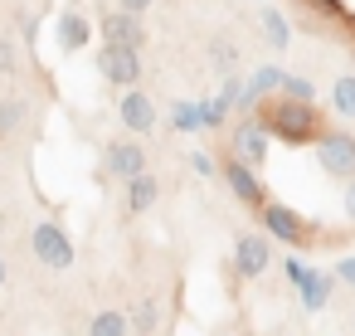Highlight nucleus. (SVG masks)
<instances>
[{"label": "nucleus", "mask_w": 355, "mask_h": 336, "mask_svg": "<svg viewBox=\"0 0 355 336\" xmlns=\"http://www.w3.org/2000/svg\"><path fill=\"white\" fill-rule=\"evenodd\" d=\"M282 93H287V98H302V103H316L311 78H297V74H287V78H282Z\"/></svg>", "instance_id": "obj_22"}, {"label": "nucleus", "mask_w": 355, "mask_h": 336, "mask_svg": "<svg viewBox=\"0 0 355 336\" xmlns=\"http://www.w3.org/2000/svg\"><path fill=\"white\" fill-rule=\"evenodd\" d=\"M258 219H263V234L277 239L282 249H306L311 234H316V229L302 219V210H292V205H282V200H268V205L258 210Z\"/></svg>", "instance_id": "obj_2"}, {"label": "nucleus", "mask_w": 355, "mask_h": 336, "mask_svg": "<svg viewBox=\"0 0 355 336\" xmlns=\"http://www.w3.org/2000/svg\"><path fill=\"white\" fill-rule=\"evenodd\" d=\"M98 35L103 44H127V49H146V25L132 10H103L98 15Z\"/></svg>", "instance_id": "obj_6"}, {"label": "nucleus", "mask_w": 355, "mask_h": 336, "mask_svg": "<svg viewBox=\"0 0 355 336\" xmlns=\"http://www.w3.org/2000/svg\"><path fill=\"white\" fill-rule=\"evenodd\" d=\"M146 171V146L141 142H112L107 146V156H103V176H112V180H132V176H141Z\"/></svg>", "instance_id": "obj_12"}, {"label": "nucleus", "mask_w": 355, "mask_h": 336, "mask_svg": "<svg viewBox=\"0 0 355 336\" xmlns=\"http://www.w3.org/2000/svg\"><path fill=\"white\" fill-rule=\"evenodd\" d=\"M156 331H161V302L146 297V302L132 312V336H156Z\"/></svg>", "instance_id": "obj_18"}, {"label": "nucleus", "mask_w": 355, "mask_h": 336, "mask_svg": "<svg viewBox=\"0 0 355 336\" xmlns=\"http://www.w3.org/2000/svg\"><path fill=\"white\" fill-rule=\"evenodd\" d=\"M350 331H355V317H350Z\"/></svg>", "instance_id": "obj_29"}, {"label": "nucleus", "mask_w": 355, "mask_h": 336, "mask_svg": "<svg viewBox=\"0 0 355 336\" xmlns=\"http://www.w3.org/2000/svg\"><path fill=\"white\" fill-rule=\"evenodd\" d=\"M268 142H272V137L263 132V122H258V117H243V122L229 132V146H234L229 156H239V161H248V166H263V161H268Z\"/></svg>", "instance_id": "obj_8"}, {"label": "nucleus", "mask_w": 355, "mask_h": 336, "mask_svg": "<svg viewBox=\"0 0 355 336\" xmlns=\"http://www.w3.org/2000/svg\"><path fill=\"white\" fill-rule=\"evenodd\" d=\"M258 25H263V40L282 54V49H287V40H292V25L282 20V10H263V15H258Z\"/></svg>", "instance_id": "obj_17"}, {"label": "nucleus", "mask_w": 355, "mask_h": 336, "mask_svg": "<svg viewBox=\"0 0 355 336\" xmlns=\"http://www.w3.org/2000/svg\"><path fill=\"white\" fill-rule=\"evenodd\" d=\"M0 287H6V258H0Z\"/></svg>", "instance_id": "obj_28"}, {"label": "nucleus", "mask_w": 355, "mask_h": 336, "mask_svg": "<svg viewBox=\"0 0 355 336\" xmlns=\"http://www.w3.org/2000/svg\"><path fill=\"white\" fill-rule=\"evenodd\" d=\"M340 205H345V219L355 224V176L345 180V195H340Z\"/></svg>", "instance_id": "obj_25"}, {"label": "nucleus", "mask_w": 355, "mask_h": 336, "mask_svg": "<svg viewBox=\"0 0 355 336\" xmlns=\"http://www.w3.org/2000/svg\"><path fill=\"white\" fill-rule=\"evenodd\" d=\"M117 117H122V127H127V132H137V137L156 132V103H151V93L127 88V93L117 98Z\"/></svg>", "instance_id": "obj_11"}, {"label": "nucleus", "mask_w": 355, "mask_h": 336, "mask_svg": "<svg viewBox=\"0 0 355 336\" xmlns=\"http://www.w3.org/2000/svg\"><path fill=\"white\" fill-rule=\"evenodd\" d=\"M171 122H175V132H200V127H205V112H200L195 103H175V108H171Z\"/></svg>", "instance_id": "obj_20"}, {"label": "nucleus", "mask_w": 355, "mask_h": 336, "mask_svg": "<svg viewBox=\"0 0 355 336\" xmlns=\"http://www.w3.org/2000/svg\"><path fill=\"white\" fill-rule=\"evenodd\" d=\"M156 195H161V185H156L151 171L132 176V180H127V215H146V210L156 205Z\"/></svg>", "instance_id": "obj_14"}, {"label": "nucleus", "mask_w": 355, "mask_h": 336, "mask_svg": "<svg viewBox=\"0 0 355 336\" xmlns=\"http://www.w3.org/2000/svg\"><path fill=\"white\" fill-rule=\"evenodd\" d=\"M98 74L117 88H137L141 78V49H127V44H103L98 54Z\"/></svg>", "instance_id": "obj_5"}, {"label": "nucleus", "mask_w": 355, "mask_h": 336, "mask_svg": "<svg viewBox=\"0 0 355 336\" xmlns=\"http://www.w3.org/2000/svg\"><path fill=\"white\" fill-rule=\"evenodd\" d=\"M316 166H321L326 176H336V180H350V176H355V137L326 127L321 142H316Z\"/></svg>", "instance_id": "obj_4"}, {"label": "nucleus", "mask_w": 355, "mask_h": 336, "mask_svg": "<svg viewBox=\"0 0 355 336\" xmlns=\"http://www.w3.org/2000/svg\"><path fill=\"white\" fill-rule=\"evenodd\" d=\"M331 108L340 117H355V74H345V78L331 83Z\"/></svg>", "instance_id": "obj_19"}, {"label": "nucleus", "mask_w": 355, "mask_h": 336, "mask_svg": "<svg viewBox=\"0 0 355 336\" xmlns=\"http://www.w3.org/2000/svg\"><path fill=\"white\" fill-rule=\"evenodd\" d=\"M190 171H195V176H219V171H214V161H209L205 151H195V156H190Z\"/></svg>", "instance_id": "obj_23"}, {"label": "nucleus", "mask_w": 355, "mask_h": 336, "mask_svg": "<svg viewBox=\"0 0 355 336\" xmlns=\"http://www.w3.org/2000/svg\"><path fill=\"white\" fill-rule=\"evenodd\" d=\"M10 69H15V44L0 40V74H10Z\"/></svg>", "instance_id": "obj_27"}, {"label": "nucleus", "mask_w": 355, "mask_h": 336, "mask_svg": "<svg viewBox=\"0 0 355 336\" xmlns=\"http://www.w3.org/2000/svg\"><path fill=\"white\" fill-rule=\"evenodd\" d=\"M287 278L302 287V307L306 312H321L326 302H331V287H336V273H311V268H302L297 258H287Z\"/></svg>", "instance_id": "obj_10"}, {"label": "nucleus", "mask_w": 355, "mask_h": 336, "mask_svg": "<svg viewBox=\"0 0 355 336\" xmlns=\"http://www.w3.org/2000/svg\"><path fill=\"white\" fill-rule=\"evenodd\" d=\"M209 64H214V74L234 78V69H239V44H234L229 35H214V40H209Z\"/></svg>", "instance_id": "obj_15"}, {"label": "nucleus", "mask_w": 355, "mask_h": 336, "mask_svg": "<svg viewBox=\"0 0 355 336\" xmlns=\"http://www.w3.org/2000/svg\"><path fill=\"white\" fill-rule=\"evenodd\" d=\"M54 40H59V49H64V54L88 49V40H93L88 15H83V10H64V15H59V25H54Z\"/></svg>", "instance_id": "obj_13"}, {"label": "nucleus", "mask_w": 355, "mask_h": 336, "mask_svg": "<svg viewBox=\"0 0 355 336\" xmlns=\"http://www.w3.org/2000/svg\"><path fill=\"white\" fill-rule=\"evenodd\" d=\"M253 117L263 122V132H268L272 142H287V146H316L321 132H326L321 108H316V103H302V98H287V93L263 98Z\"/></svg>", "instance_id": "obj_1"}, {"label": "nucleus", "mask_w": 355, "mask_h": 336, "mask_svg": "<svg viewBox=\"0 0 355 336\" xmlns=\"http://www.w3.org/2000/svg\"><path fill=\"white\" fill-rule=\"evenodd\" d=\"M272 263V239L268 234H243L234 244V273L239 278H263Z\"/></svg>", "instance_id": "obj_9"}, {"label": "nucleus", "mask_w": 355, "mask_h": 336, "mask_svg": "<svg viewBox=\"0 0 355 336\" xmlns=\"http://www.w3.org/2000/svg\"><path fill=\"white\" fill-rule=\"evenodd\" d=\"M88 336H132V317H127V312L103 307V312L88 321Z\"/></svg>", "instance_id": "obj_16"}, {"label": "nucleus", "mask_w": 355, "mask_h": 336, "mask_svg": "<svg viewBox=\"0 0 355 336\" xmlns=\"http://www.w3.org/2000/svg\"><path fill=\"white\" fill-rule=\"evenodd\" d=\"M224 180H229V190H234L253 215L268 205V190H263V180H258V166H248V161L229 156V161H224Z\"/></svg>", "instance_id": "obj_7"}, {"label": "nucleus", "mask_w": 355, "mask_h": 336, "mask_svg": "<svg viewBox=\"0 0 355 336\" xmlns=\"http://www.w3.org/2000/svg\"><path fill=\"white\" fill-rule=\"evenodd\" d=\"M156 0H117V10H132V15H146Z\"/></svg>", "instance_id": "obj_26"}, {"label": "nucleus", "mask_w": 355, "mask_h": 336, "mask_svg": "<svg viewBox=\"0 0 355 336\" xmlns=\"http://www.w3.org/2000/svg\"><path fill=\"white\" fill-rule=\"evenodd\" d=\"M336 283L355 287V258H340V263H336Z\"/></svg>", "instance_id": "obj_24"}, {"label": "nucleus", "mask_w": 355, "mask_h": 336, "mask_svg": "<svg viewBox=\"0 0 355 336\" xmlns=\"http://www.w3.org/2000/svg\"><path fill=\"white\" fill-rule=\"evenodd\" d=\"M30 253H35L44 268H73V258H78L73 234H69L64 224H54V219H44V224L30 229Z\"/></svg>", "instance_id": "obj_3"}, {"label": "nucleus", "mask_w": 355, "mask_h": 336, "mask_svg": "<svg viewBox=\"0 0 355 336\" xmlns=\"http://www.w3.org/2000/svg\"><path fill=\"white\" fill-rule=\"evenodd\" d=\"M20 122H25V103L6 98V103H0V132H20Z\"/></svg>", "instance_id": "obj_21"}]
</instances>
